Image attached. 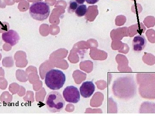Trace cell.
Segmentation results:
<instances>
[{
	"mask_svg": "<svg viewBox=\"0 0 155 116\" xmlns=\"http://www.w3.org/2000/svg\"><path fill=\"white\" fill-rule=\"evenodd\" d=\"M50 14V6L44 2L33 3L29 8L31 17L37 21H44L48 19Z\"/></svg>",
	"mask_w": 155,
	"mask_h": 116,
	"instance_id": "cell-3",
	"label": "cell"
},
{
	"mask_svg": "<svg viewBox=\"0 0 155 116\" xmlns=\"http://www.w3.org/2000/svg\"><path fill=\"white\" fill-rule=\"evenodd\" d=\"M113 91L114 95L123 99L133 97L136 93V85L133 78L122 77L118 78L114 82Z\"/></svg>",
	"mask_w": 155,
	"mask_h": 116,
	"instance_id": "cell-1",
	"label": "cell"
},
{
	"mask_svg": "<svg viewBox=\"0 0 155 116\" xmlns=\"http://www.w3.org/2000/svg\"><path fill=\"white\" fill-rule=\"evenodd\" d=\"M75 2L78 5H83L84 3L85 2V0H75Z\"/></svg>",
	"mask_w": 155,
	"mask_h": 116,
	"instance_id": "cell-12",
	"label": "cell"
},
{
	"mask_svg": "<svg viewBox=\"0 0 155 116\" xmlns=\"http://www.w3.org/2000/svg\"><path fill=\"white\" fill-rule=\"evenodd\" d=\"M66 80V75L64 72L58 69H52L47 72L45 82L50 89L56 90L62 88Z\"/></svg>",
	"mask_w": 155,
	"mask_h": 116,
	"instance_id": "cell-2",
	"label": "cell"
},
{
	"mask_svg": "<svg viewBox=\"0 0 155 116\" xmlns=\"http://www.w3.org/2000/svg\"><path fill=\"white\" fill-rule=\"evenodd\" d=\"M63 96L67 102L77 103L80 100V94L77 87L73 86H67L63 91Z\"/></svg>",
	"mask_w": 155,
	"mask_h": 116,
	"instance_id": "cell-5",
	"label": "cell"
},
{
	"mask_svg": "<svg viewBox=\"0 0 155 116\" xmlns=\"http://www.w3.org/2000/svg\"><path fill=\"white\" fill-rule=\"evenodd\" d=\"M100 0H85L87 4H90V5H94L95 4H96Z\"/></svg>",
	"mask_w": 155,
	"mask_h": 116,
	"instance_id": "cell-11",
	"label": "cell"
},
{
	"mask_svg": "<svg viewBox=\"0 0 155 116\" xmlns=\"http://www.w3.org/2000/svg\"><path fill=\"white\" fill-rule=\"evenodd\" d=\"M95 89V86L92 81H85L80 87V94L84 98H88L93 94Z\"/></svg>",
	"mask_w": 155,
	"mask_h": 116,
	"instance_id": "cell-7",
	"label": "cell"
},
{
	"mask_svg": "<svg viewBox=\"0 0 155 116\" xmlns=\"http://www.w3.org/2000/svg\"><path fill=\"white\" fill-rule=\"evenodd\" d=\"M78 5L74 0H71L69 2V7L68 8V12L70 14L74 13L76 11Z\"/></svg>",
	"mask_w": 155,
	"mask_h": 116,
	"instance_id": "cell-10",
	"label": "cell"
},
{
	"mask_svg": "<svg viewBox=\"0 0 155 116\" xmlns=\"http://www.w3.org/2000/svg\"><path fill=\"white\" fill-rule=\"evenodd\" d=\"M2 38L3 41L10 44L11 46H14L17 44L20 39L19 34L14 30H10L3 33Z\"/></svg>",
	"mask_w": 155,
	"mask_h": 116,
	"instance_id": "cell-6",
	"label": "cell"
},
{
	"mask_svg": "<svg viewBox=\"0 0 155 116\" xmlns=\"http://www.w3.org/2000/svg\"><path fill=\"white\" fill-rule=\"evenodd\" d=\"M45 105L49 111L52 113H56L63 109L65 102L60 92L52 91L46 97Z\"/></svg>",
	"mask_w": 155,
	"mask_h": 116,
	"instance_id": "cell-4",
	"label": "cell"
},
{
	"mask_svg": "<svg viewBox=\"0 0 155 116\" xmlns=\"http://www.w3.org/2000/svg\"><path fill=\"white\" fill-rule=\"evenodd\" d=\"M147 40L143 35H139L135 36L132 41L133 49L134 51L140 53L146 46Z\"/></svg>",
	"mask_w": 155,
	"mask_h": 116,
	"instance_id": "cell-8",
	"label": "cell"
},
{
	"mask_svg": "<svg viewBox=\"0 0 155 116\" xmlns=\"http://www.w3.org/2000/svg\"><path fill=\"white\" fill-rule=\"evenodd\" d=\"M87 12V8L86 5H81L78 6L76 11H75V14L79 17L84 16Z\"/></svg>",
	"mask_w": 155,
	"mask_h": 116,
	"instance_id": "cell-9",
	"label": "cell"
}]
</instances>
